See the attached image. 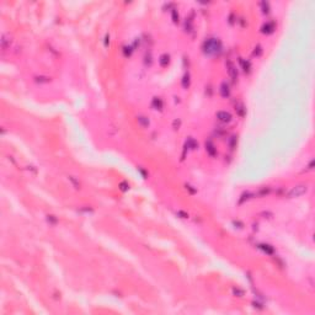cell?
Masks as SVG:
<instances>
[{"label": "cell", "instance_id": "cell-1", "mask_svg": "<svg viewBox=\"0 0 315 315\" xmlns=\"http://www.w3.org/2000/svg\"><path fill=\"white\" fill-rule=\"evenodd\" d=\"M203 49H204V52H206L207 54H211V56L212 54H217V53H219L220 49H222V44H220L219 39L209 38V39H207L206 42H204Z\"/></svg>", "mask_w": 315, "mask_h": 315}, {"label": "cell", "instance_id": "cell-2", "mask_svg": "<svg viewBox=\"0 0 315 315\" xmlns=\"http://www.w3.org/2000/svg\"><path fill=\"white\" fill-rule=\"evenodd\" d=\"M306 191H308V187H306L305 185H299V186H296V187H293V189L289 191L288 197H289V198L300 197V196H303L304 193H306Z\"/></svg>", "mask_w": 315, "mask_h": 315}, {"label": "cell", "instance_id": "cell-3", "mask_svg": "<svg viewBox=\"0 0 315 315\" xmlns=\"http://www.w3.org/2000/svg\"><path fill=\"white\" fill-rule=\"evenodd\" d=\"M227 68H228V73H229V75H230V78L233 79V81L238 80V69H236L235 65L233 64L231 62H228L227 63Z\"/></svg>", "mask_w": 315, "mask_h": 315}, {"label": "cell", "instance_id": "cell-4", "mask_svg": "<svg viewBox=\"0 0 315 315\" xmlns=\"http://www.w3.org/2000/svg\"><path fill=\"white\" fill-rule=\"evenodd\" d=\"M217 118L223 123H229L231 121V114L227 111H219L217 112Z\"/></svg>", "mask_w": 315, "mask_h": 315}, {"label": "cell", "instance_id": "cell-5", "mask_svg": "<svg viewBox=\"0 0 315 315\" xmlns=\"http://www.w3.org/2000/svg\"><path fill=\"white\" fill-rule=\"evenodd\" d=\"M206 150L208 151V154H209L211 156H214V155L217 154L215 146H214V144H213V143H212L211 140H207V142H206Z\"/></svg>", "mask_w": 315, "mask_h": 315}, {"label": "cell", "instance_id": "cell-6", "mask_svg": "<svg viewBox=\"0 0 315 315\" xmlns=\"http://www.w3.org/2000/svg\"><path fill=\"white\" fill-rule=\"evenodd\" d=\"M275 30V23L273 22H267L262 26V32L264 33H272Z\"/></svg>", "mask_w": 315, "mask_h": 315}, {"label": "cell", "instance_id": "cell-7", "mask_svg": "<svg viewBox=\"0 0 315 315\" xmlns=\"http://www.w3.org/2000/svg\"><path fill=\"white\" fill-rule=\"evenodd\" d=\"M220 94H222L223 97H229V95H230V90H229V86L225 83L220 85Z\"/></svg>", "mask_w": 315, "mask_h": 315}, {"label": "cell", "instance_id": "cell-8", "mask_svg": "<svg viewBox=\"0 0 315 315\" xmlns=\"http://www.w3.org/2000/svg\"><path fill=\"white\" fill-rule=\"evenodd\" d=\"M163 106H164V104H163V100L160 99V97H154L153 99V107L155 110H163Z\"/></svg>", "mask_w": 315, "mask_h": 315}, {"label": "cell", "instance_id": "cell-9", "mask_svg": "<svg viewBox=\"0 0 315 315\" xmlns=\"http://www.w3.org/2000/svg\"><path fill=\"white\" fill-rule=\"evenodd\" d=\"M137 121H138V123L143 127V128H146V127L149 126V120L146 117H144V116H138L137 117Z\"/></svg>", "mask_w": 315, "mask_h": 315}, {"label": "cell", "instance_id": "cell-10", "mask_svg": "<svg viewBox=\"0 0 315 315\" xmlns=\"http://www.w3.org/2000/svg\"><path fill=\"white\" fill-rule=\"evenodd\" d=\"M198 146V144L196 143V140L193 138H189L187 139V142H186V148H189V149H196Z\"/></svg>", "mask_w": 315, "mask_h": 315}, {"label": "cell", "instance_id": "cell-11", "mask_svg": "<svg viewBox=\"0 0 315 315\" xmlns=\"http://www.w3.org/2000/svg\"><path fill=\"white\" fill-rule=\"evenodd\" d=\"M159 62H160L161 67H166V65L169 64V62H170V57L167 56V54H163L160 57V60H159Z\"/></svg>", "mask_w": 315, "mask_h": 315}, {"label": "cell", "instance_id": "cell-12", "mask_svg": "<svg viewBox=\"0 0 315 315\" xmlns=\"http://www.w3.org/2000/svg\"><path fill=\"white\" fill-rule=\"evenodd\" d=\"M182 86L185 88V89H189V86H190V75H189V74H186L185 76H183V79H182Z\"/></svg>", "mask_w": 315, "mask_h": 315}, {"label": "cell", "instance_id": "cell-13", "mask_svg": "<svg viewBox=\"0 0 315 315\" xmlns=\"http://www.w3.org/2000/svg\"><path fill=\"white\" fill-rule=\"evenodd\" d=\"M260 249H262V250L265 251V252H267V253H272L273 252V249L270 246V245H265V244H262V245H260L259 246Z\"/></svg>", "mask_w": 315, "mask_h": 315}, {"label": "cell", "instance_id": "cell-14", "mask_svg": "<svg viewBox=\"0 0 315 315\" xmlns=\"http://www.w3.org/2000/svg\"><path fill=\"white\" fill-rule=\"evenodd\" d=\"M240 62H241V64H243V68H244V72H249V70H250V68H251V65H250V63H249V62H246V63H245V60H243V59H241V60H240Z\"/></svg>", "mask_w": 315, "mask_h": 315}, {"label": "cell", "instance_id": "cell-15", "mask_svg": "<svg viewBox=\"0 0 315 315\" xmlns=\"http://www.w3.org/2000/svg\"><path fill=\"white\" fill-rule=\"evenodd\" d=\"M36 81H37V83H48V81H51V78L37 76V78H36Z\"/></svg>", "mask_w": 315, "mask_h": 315}, {"label": "cell", "instance_id": "cell-16", "mask_svg": "<svg viewBox=\"0 0 315 315\" xmlns=\"http://www.w3.org/2000/svg\"><path fill=\"white\" fill-rule=\"evenodd\" d=\"M238 108V111H239V114L240 116H244V113H245V108H244V106L241 105V104H239L238 106H235V110Z\"/></svg>", "mask_w": 315, "mask_h": 315}, {"label": "cell", "instance_id": "cell-17", "mask_svg": "<svg viewBox=\"0 0 315 315\" xmlns=\"http://www.w3.org/2000/svg\"><path fill=\"white\" fill-rule=\"evenodd\" d=\"M260 5H261V7H262V11H264V13H268V11H270L268 3H265V1H264V3H261Z\"/></svg>", "mask_w": 315, "mask_h": 315}, {"label": "cell", "instance_id": "cell-18", "mask_svg": "<svg viewBox=\"0 0 315 315\" xmlns=\"http://www.w3.org/2000/svg\"><path fill=\"white\" fill-rule=\"evenodd\" d=\"M261 52H262V49H261V47H260V46H257V47H255V51H253V54H255V56H260V54H261Z\"/></svg>", "mask_w": 315, "mask_h": 315}, {"label": "cell", "instance_id": "cell-19", "mask_svg": "<svg viewBox=\"0 0 315 315\" xmlns=\"http://www.w3.org/2000/svg\"><path fill=\"white\" fill-rule=\"evenodd\" d=\"M180 124H181V121H180V120H175V121H174V123H173V126H174V128H175V129H179Z\"/></svg>", "mask_w": 315, "mask_h": 315}, {"label": "cell", "instance_id": "cell-20", "mask_svg": "<svg viewBox=\"0 0 315 315\" xmlns=\"http://www.w3.org/2000/svg\"><path fill=\"white\" fill-rule=\"evenodd\" d=\"M179 214L180 215H182L181 218H187V217H189V214H186V213H183V212H179Z\"/></svg>", "mask_w": 315, "mask_h": 315}]
</instances>
